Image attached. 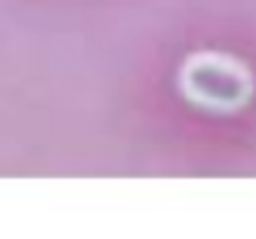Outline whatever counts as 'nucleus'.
Masks as SVG:
<instances>
[{
    "label": "nucleus",
    "instance_id": "obj_1",
    "mask_svg": "<svg viewBox=\"0 0 256 239\" xmlns=\"http://www.w3.org/2000/svg\"><path fill=\"white\" fill-rule=\"evenodd\" d=\"M179 91L196 108L216 114H232L246 108L253 98V74L230 54L199 50L186 58L179 68Z\"/></svg>",
    "mask_w": 256,
    "mask_h": 239
}]
</instances>
